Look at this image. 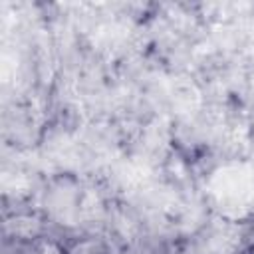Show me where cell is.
<instances>
[{"label": "cell", "mask_w": 254, "mask_h": 254, "mask_svg": "<svg viewBox=\"0 0 254 254\" xmlns=\"http://www.w3.org/2000/svg\"><path fill=\"white\" fill-rule=\"evenodd\" d=\"M42 220L30 214H18L4 220V234L16 242H32L42 234Z\"/></svg>", "instance_id": "cell-1"}, {"label": "cell", "mask_w": 254, "mask_h": 254, "mask_svg": "<svg viewBox=\"0 0 254 254\" xmlns=\"http://www.w3.org/2000/svg\"><path fill=\"white\" fill-rule=\"evenodd\" d=\"M22 254H64V250L56 240L46 238V236H38L36 240L28 242L22 248Z\"/></svg>", "instance_id": "cell-2"}]
</instances>
